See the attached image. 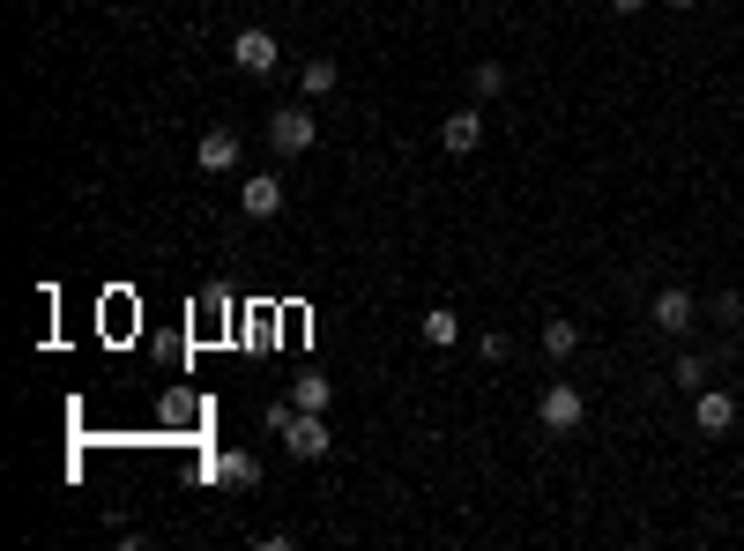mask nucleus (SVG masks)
Returning <instances> with one entry per match:
<instances>
[{"mask_svg": "<svg viewBox=\"0 0 744 551\" xmlns=\"http://www.w3.org/2000/svg\"><path fill=\"white\" fill-rule=\"evenodd\" d=\"M269 432H283V454H298V462H321L335 448L321 410H298V402H269Z\"/></svg>", "mask_w": 744, "mask_h": 551, "instance_id": "obj_1", "label": "nucleus"}, {"mask_svg": "<svg viewBox=\"0 0 744 551\" xmlns=\"http://www.w3.org/2000/svg\"><path fill=\"white\" fill-rule=\"evenodd\" d=\"M269 142L283 157H305L313 142H321V120L305 112V104H275V120H269Z\"/></svg>", "mask_w": 744, "mask_h": 551, "instance_id": "obj_2", "label": "nucleus"}, {"mask_svg": "<svg viewBox=\"0 0 744 551\" xmlns=\"http://www.w3.org/2000/svg\"><path fill=\"white\" fill-rule=\"evenodd\" d=\"M536 418H544V432H573L581 418H589V395H581L573 380H551L544 402H536Z\"/></svg>", "mask_w": 744, "mask_h": 551, "instance_id": "obj_3", "label": "nucleus"}, {"mask_svg": "<svg viewBox=\"0 0 744 551\" xmlns=\"http://www.w3.org/2000/svg\"><path fill=\"white\" fill-rule=\"evenodd\" d=\"M693 425L707 432V440H722V432L737 425V395H730V388H693Z\"/></svg>", "mask_w": 744, "mask_h": 551, "instance_id": "obj_4", "label": "nucleus"}, {"mask_svg": "<svg viewBox=\"0 0 744 551\" xmlns=\"http://www.w3.org/2000/svg\"><path fill=\"white\" fill-rule=\"evenodd\" d=\"M693 313H700V299L685 291V283H670V291H655V305H647V321L663 328V335H685V328H693Z\"/></svg>", "mask_w": 744, "mask_h": 551, "instance_id": "obj_5", "label": "nucleus"}, {"mask_svg": "<svg viewBox=\"0 0 744 551\" xmlns=\"http://www.w3.org/2000/svg\"><path fill=\"white\" fill-rule=\"evenodd\" d=\"M476 142H484V112H476V104H462V112H446L440 120V150L446 157H470Z\"/></svg>", "mask_w": 744, "mask_h": 551, "instance_id": "obj_6", "label": "nucleus"}, {"mask_svg": "<svg viewBox=\"0 0 744 551\" xmlns=\"http://www.w3.org/2000/svg\"><path fill=\"white\" fill-rule=\"evenodd\" d=\"M209 477H217V484H231V492H253V484H261V454H247V448H223L217 462H209Z\"/></svg>", "mask_w": 744, "mask_h": 551, "instance_id": "obj_7", "label": "nucleus"}, {"mask_svg": "<svg viewBox=\"0 0 744 551\" xmlns=\"http://www.w3.org/2000/svg\"><path fill=\"white\" fill-rule=\"evenodd\" d=\"M239 209H247V217H261V224H269V217H283V179H275V172H253L247 187H239Z\"/></svg>", "mask_w": 744, "mask_h": 551, "instance_id": "obj_8", "label": "nucleus"}, {"mask_svg": "<svg viewBox=\"0 0 744 551\" xmlns=\"http://www.w3.org/2000/svg\"><path fill=\"white\" fill-rule=\"evenodd\" d=\"M194 164L201 172H231V164H239V134H231V127H209L194 142Z\"/></svg>", "mask_w": 744, "mask_h": 551, "instance_id": "obj_9", "label": "nucleus"}, {"mask_svg": "<svg viewBox=\"0 0 744 551\" xmlns=\"http://www.w3.org/2000/svg\"><path fill=\"white\" fill-rule=\"evenodd\" d=\"M231 60H239L247 76H269L275 68V38L269 30H239V38H231Z\"/></svg>", "mask_w": 744, "mask_h": 551, "instance_id": "obj_10", "label": "nucleus"}, {"mask_svg": "<svg viewBox=\"0 0 744 551\" xmlns=\"http://www.w3.org/2000/svg\"><path fill=\"white\" fill-rule=\"evenodd\" d=\"M298 90H305V98H335V90H343V76H335V60H305V76H298Z\"/></svg>", "mask_w": 744, "mask_h": 551, "instance_id": "obj_11", "label": "nucleus"}, {"mask_svg": "<svg viewBox=\"0 0 744 551\" xmlns=\"http://www.w3.org/2000/svg\"><path fill=\"white\" fill-rule=\"evenodd\" d=\"M424 343H440V351H446V343H454V335H462V313H454V305H432V313H424Z\"/></svg>", "mask_w": 744, "mask_h": 551, "instance_id": "obj_12", "label": "nucleus"}, {"mask_svg": "<svg viewBox=\"0 0 744 551\" xmlns=\"http://www.w3.org/2000/svg\"><path fill=\"white\" fill-rule=\"evenodd\" d=\"M544 351L551 358H573V351H581V321H544Z\"/></svg>", "mask_w": 744, "mask_h": 551, "instance_id": "obj_13", "label": "nucleus"}, {"mask_svg": "<svg viewBox=\"0 0 744 551\" xmlns=\"http://www.w3.org/2000/svg\"><path fill=\"white\" fill-rule=\"evenodd\" d=\"M499 90H506V68H499V60H476L470 68V98H499Z\"/></svg>", "mask_w": 744, "mask_h": 551, "instance_id": "obj_14", "label": "nucleus"}, {"mask_svg": "<svg viewBox=\"0 0 744 551\" xmlns=\"http://www.w3.org/2000/svg\"><path fill=\"white\" fill-rule=\"evenodd\" d=\"M328 395H335V388H328L321 373H305V380H291V402H298V410H328Z\"/></svg>", "mask_w": 744, "mask_h": 551, "instance_id": "obj_15", "label": "nucleus"}, {"mask_svg": "<svg viewBox=\"0 0 744 551\" xmlns=\"http://www.w3.org/2000/svg\"><path fill=\"white\" fill-rule=\"evenodd\" d=\"M707 380V358H677V388H700Z\"/></svg>", "mask_w": 744, "mask_h": 551, "instance_id": "obj_16", "label": "nucleus"}, {"mask_svg": "<svg viewBox=\"0 0 744 551\" xmlns=\"http://www.w3.org/2000/svg\"><path fill=\"white\" fill-rule=\"evenodd\" d=\"M611 16H641V0H611Z\"/></svg>", "mask_w": 744, "mask_h": 551, "instance_id": "obj_17", "label": "nucleus"}, {"mask_svg": "<svg viewBox=\"0 0 744 551\" xmlns=\"http://www.w3.org/2000/svg\"><path fill=\"white\" fill-rule=\"evenodd\" d=\"M670 8H693V0H670Z\"/></svg>", "mask_w": 744, "mask_h": 551, "instance_id": "obj_18", "label": "nucleus"}]
</instances>
